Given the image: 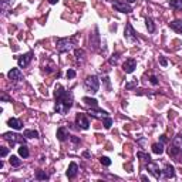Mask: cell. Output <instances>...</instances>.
<instances>
[{"instance_id":"f6af8a7d","label":"cell","mask_w":182,"mask_h":182,"mask_svg":"<svg viewBox=\"0 0 182 182\" xmlns=\"http://www.w3.org/2000/svg\"><path fill=\"white\" fill-rule=\"evenodd\" d=\"M83 155H84V157H86V158H88V157H90V152H88V151H86Z\"/></svg>"},{"instance_id":"f1b7e54d","label":"cell","mask_w":182,"mask_h":182,"mask_svg":"<svg viewBox=\"0 0 182 182\" xmlns=\"http://www.w3.org/2000/svg\"><path fill=\"white\" fill-rule=\"evenodd\" d=\"M118 59H120V53H114V54L110 57V64H111V65H117L118 64Z\"/></svg>"},{"instance_id":"83f0119b","label":"cell","mask_w":182,"mask_h":182,"mask_svg":"<svg viewBox=\"0 0 182 182\" xmlns=\"http://www.w3.org/2000/svg\"><path fill=\"white\" fill-rule=\"evenodd\" d=\"M9 161H10V164H12V167H16V168H17V167H20V165H22V161H20L19 158L16 157V155H12Z\"/></svg>"},{"instance_id":"484cf974","label":"cell","mask_w":182,"mask_h":182,"mask_svg":"<svg viewBox=\"0 0 182 182\" xmlns=\"http://www.w3.org/2000/svg\"><path fill=\"white\" fill-rule=\"evenodd\" d=\"M50 176H49V174H46L44 171H37L36 172V179L37 181H47Z\"/></svg>"},{"instance_id":"277c9868","label":"cell","mask_w":182,"mask_h":182,"mask_svg":"<svg viewBox=\"0 0 182 182\" xmlns=\"http://www.w3.org/2000/svg\"><path fill=\"white\" fill-rule=\"evenodd\" d=\"M73 49V43L68 39H59L57 40V51L59 53H67Z\"/></svg>"},{"instance_id":"603a6c76","label":"cell","mask_w":182,"mask_h":182,"mask_svg":"<svg viewBox=\"0 0 182 182\" xmlns=\"http://www.w3.org/2000/svg\"><path fill=\"white\" fill-rule=\"evenodd\" d=\"M145 24H147V29H148L149 33H154L155 31V24H154V20L151 17H147L145 19Z\"/></svg>"},{"instance_id":"5bb4252c","label":"cell","mask_w":182,"mask_h":182,"mask_svg":"<svg viewBox=\"0 0 182 182\" xmlns=\"http://www.w3.org/2000/svg\"><path fill=\"white\" fill-rule=\"evenodd\" d=\"M162 176L165 179H171L175 176V168L172 167V165H169V164H165V168H164L162 171Z\"/></svg>"},{"instance_id":"7dc6e473","label":"cell","mask_w":182,"mask_h":182,"mask_svg":"<svg viewBox=\"0 0 182 182\" xmlns=\"http://www.w3.org/2000/svg\"><path fill=\"white\" fill-rule=\"evenodd\" d=\"M127 3H134V2H137V0H125Z\"/></svg>"},{"instance_id":"74e56055","label":"cell","mask_w":182,"mask_h":182,"mask_svg":"<svg viewBox=\"0 0 182 182\" xmlns=\"http://www.w3.org/2000/svg\"><path fill=\"white\" fill-rule=\"evenodd\" d=\"M159 63H161L162 67H167V65H168V60L165 59V57H159Z\"/></svg>"},{"instance_id":"ab89813d","label":"cell","mask_w":182,"mask_h":182,"mask_svg":"<svg viewBox=\"0 0 182 182\" xmlns=\"http://www.w3.org/2000/svg\"><path fill=\"white\" fill-rule=\"evenodd\" d=\"M7 154H9V149H7V148H4V147H3V148H2V152H0V157H2V158H4Z\"/></svg>"},{"instance_id":"d6a6232c","label":"cell","mask_w":182,"mask_h":182,"mask_svg":"<svg viewBox=\"0 0 182 182\" xmlns=\"http://www.w3.org/2000/svg\"><path fill=\"white\" fill-rule=\"evenodd\" d=\"M100 162H101L104 167H110V165H111V159L108 157H101L100 158Z\"/></svg>"},{"instance_id":"7bdbcfd3","label":"cell","mask_w":182,"mask_h":182,"mask_svg":"<svg viewBox=\"0 0 182 182\" xmlns=\"http://www.w3.org/2000/svg\"><path fill=\"white\" fill-rule=\"evenodd\" d=\"M161 142H167V137H165V135H161Z\"/></svg>"},{"instance_id":"f546056e","label":"cell","mask_w":182,"mask_h":182,"mask_svg":"<svg viewBox=\"0 0 182 182\" xmlns=\"http://www.w3.org/2000/svg\"><path fill=\"white\" fill-rule=\"evenodd\" d=\"M172 144H174V145H176L178 148H181V149H182V135H181V134H178V135H176L175 138H174Z\"/></svg>"},{"instance_id":"8fae6325","label":"cell","mask_w":182,"mask_h":182,"mask_svg":"<svg viewBox=\"0 0 182 182\" xmlns=\"http://www.w3.org/2000/svg\"><path fill=\"white\" fill-rule=\"evenodd\" d=\"M88 114L91 115V117H94V118H100V120H104L105 117H108V112L104 111V110H100L98 107H97V108H90Z\"/></svg>"},{"instance_id":"8d00e7d4","label":"cell","mask_w":182,"mask_h":182,"mask_svg":"<svg viewBox=\"0 0 182 182\" xmlns=\"http://www.w3.org/2000/svg\"><path fill=\"white\" fill-rule=\"evenodd\" d=\"M149 81H151V84H152V86H158V84H159V81H158V78L155 77L154 74H152L151 77H149Z\"/></svg>"},{"instance_id":"7c38bea8","label":"cell","mask_w":182,"mask_h":182,"mask_svg":"<svg viewBox=\"0 0 182 182\" xmlns=\"http://www.w3.org/2000/svg\"><path fill=\"white\" fill-rule=\"evenodd\" d=\"M135 68H137V61L134 59L125 60V63L122 64V70L125 71V73H128V74H131V73H133Z\"/></svg>"},{"instance_id":"9a60e30c","label":"cell","mask_w":182,"mask_h":182,"mask_svg":"<svg viewBox=\"0 0 182 182\" xmlns=\"http://www.w3.org/2000/svg\"><path fill=\"white\" fill-rule=\"evenodd\" d=\"M78 174V165L75 162H71L68 165V169H67V176L68 179H74Z\"/></svg>"},{"instance_id":"4fadbf2b","label":"cell","mask_w":182,"mask_h":182,"mask_svg":"<svg viewBox=\"0 0 182 182\" xmlns=\"http://www.w3.org/2000/svg\"><path fill=\"white\" fill-rule=\"evenodd\" d=\"M7 75H9V78L12 81H22L23 80V73L20 71V68H12Z\"/></svg>"},{"instance_id":"cb8c5ba5","label":"cell","mask_w":182,"mask_h":182,"mask_svg":"<svg viewBox=\"0 0 182 182\" xmlns=\"http://www.w3.org/2000/svg\"><path fill=\"white\" fill-rule=\"evenodd\" d=\"M23 135H24L26 138H39V131H36V130H26Z\"/></svg>"},{"instance_id":"44dd1931","label":"cell","mask_w":182,"mask_h":182,"mask_svg":"<svg viewBox=\"0 0 182 182\" xmlns=\"http://www.w3.org/2000/svg\"><path fill=\"white\" fill-rule=\"evenodd\" d=\"M83 102L86 105H88V107H91V108H97V107H98V101H97V100H94V98H90V97H84Z\"/></svg>"},{"instance_id":"ee69618b","label":"cell","mask_w":182,"mask_h":182,"mask_svg":"<svg viewBox=\"0 0 182 182\" xmlns=\"http://www.w3.org/2000/svg\"><path fill=\"white\" fill-rule=\"evenodd\" d=\"M57 2H59V0H49V3H50V4H56Z\"/></svg>"},{"instance_id":"9c48e42d","label":"cell","mask_w":182,"mask_h":182,"mask_svg":"<svg viewBox=\"0 0 182 182\" xmlns=\"http://www.w3.org/2000/svg\"><path fill=\"white\" fill-rule=\"evenodd\" d=\"M147 171H148L149 174H152V175H154L157 179H159L161 176H162V171L159 169V167H158V164L151 162V161H149V162H148V165H147Z\"/></svg>"},{"instance_id":"7a4b0ae2","label":"cell","mask_w":182,"mask_h":182,"mask_svg":"<svg viewBox=\"0 0 182 182\" xmlns=\"http://www.w3.org/2000/svg\"><path fill=\"white\" fill-rule=\"evenodd\" d=\"M84 87L88 90L90 93H97L100 90V78L97 75H88L84 80Z\"/></svg>"},{"instance_id":"3957f363","label":"cell","mask_w":182,"mask_h":182,"mask_svg":"<svg viewBox=\"0 0 182 182\" xmlns=\"http://www.w3.org/2000/svg\"><path fill=\"white\" fill-rule=\"evenodd\" d=\"M124 37H125V40L130 41V43H137V41H138V37H137L135 30H134L133 24H130V23H127V24H125V30H124Z\"/></svg>"},{"instance_id":"8992f818","label":"cell","mask_w":182,"mask_h":182,"mask_svg":"<svg viewBox=\"0 0 182 182\" xmlns=\"http://www.w3.org/2000/svg\"><path fill=\"white\" fill-rule=\"evenodd\" d=\"M112 7L120 13H131L133 12V7L128 3H125V2H121V0H114V2H112Z\"/></svg>"},{"instance_id":"e0dca14e","label":"cell","mask_w":182,"mask_h":182,"mask_svg":"<svg viewBox=\"0 0 182 182\" xmlns=\"http://www.w3.org/2000/svg\"><path fill=\"white\" fill-rule=\"evenodd\" d=\"M7 125L12 127L13 130H17V131L22 130V128H23V124L20 122V121L17 120V118H10V120L7 121Z\"/></svg>"},{"instance_id":"bcb514c9","label":"cell","mask_w":182,"mask_h":182,"mask_svg":"<svg viewBox=\"0 0 182 182\" xmlns=\"http://www.w3.org/2000/svg\"><path fill=\"white\" fill-rule=\"evenodd\" d=\"M141 179H142V181H148V178H147L145 175H142V176H141Z\"/></svg>"},{"instance_id":"ac0fdd59","label":"cell","mask_w":182,"mask_h":182,"mask_svg":"<svg viewBox=\"0 0 182 182\" xmlns=\"http://www.w3.org/2000/svg\"><path fill=\"white\" fill-rule=\"evenodd\" d=\"M74 56H75V60H77V63H80V64H83V63L86 61V53H84V50L77 49L74 51Z\"/></svg>"},{"instance_id":"60d3db41","label":"cell","mask_w":182,"mask_h":182,"mask_svg":"<svg viewBox=\"0 0 182 182\" xmlns=\"http://www.w3.org/2000/svg\"><path fill=\"white\" fill-rule=\"evenodd\" d=\"M102 81H104V84L107 86V88H110V78H108V77H104V78H102Z\"/></svg>"},{"instance_id":"4dcf8cb0","label":"cell","mask_w":182,"mask_h":182,"mask_svg":"<svg viewBox=\"0 0 182 182\" xmlns=\"http://www.w3.org/2000/svg\"><path fill=\"white\" fill-rule=\"evenodd\" d=\"M9 4L12 6V0H2V12L6 13L7 12V7H9Z\"/></svg>"},{"instance_id":"5b68a950","label":"cell","mask_w":182,"mask_h":182,"mask_svg":"<svg viewBox=\"0 0 182 182\" xmlns=\"http://www.w3.org/2000/svg\"><path fill=\"white\" fill-rule=\"evenodd\" d=\"M3 138L6 139V141H9L10 144H12V147H14L17 142H20V144H24V142H26V139L23 138L22 135H19V134H13V133L3 134Z\"/></svg>"},{"instance_id":"f35d334b","label":"cell","mask_w":182,"mask_h":182,"mask_svg":"<svg viewBox=\"0 0 182 182\" xmlns=\"http://www.w3.org/2000/svg\"><path fill=\"white\" fill-rule=\"evenodd\" d=\"M68 139H71V141L74 142L75 145L80 144V138H77V137H74V135H70V138H68Z\"/></svg>"},{"instance_id":"4316f807","label":"cell","mask_w":182,"mask_h":182,"mask_svg":"<svg viewBox=\"0 0 182 182\" xmlns=\"http://www.w3.org/2000/svg\"><path fill=\"white\" fill-rule=\"evenodd\" d=\"M169 6L175 10H182V0H171Z\"/></svg>"},{"instance_id":"6da1fadb","label":"cell","mask_w":182,"mask_h":182,"mask_svg":"<svg viewBox=\"0 0 182 182\" xmlns=\"http://www.w3.org/2000/svg\"><path fill=\"white\" fill-rule=\"evenodd\" d=\"M54 97H56V105H54V111L59 114H67L68 110L73 107V94L65 91L61 84H57L54 88Z\"/></svg>"},{"instance_id":"d590c367","label":"cell","mask_w":182,"mask_h":182,"mask_svg":"<svg viewBox=\"0 0 182 182\" xmlns=\"http://www.w3.org/2000/svg\"><path fill=\"white\" fill-rule=\"evenodd\" d=\"M75 75H77V73H75L74 70H71V68H70V70L67 71V78H70V80H71V78H74Z\"/></svg>"},{"instance_id":"7402d4cb","label":"cell","mask_w":182,"mask_h":182,"mask_svg":"<svg viewBox=\"0 0 182 182\" xmlns=\"http://www.w3.org/2000/svg\"><path fill=\"white\" fill-rule=\"evenodd\" d=\"M152 152L157 155H161L164 152V142H157L152 145Z\"/></svg>"},{"instance_id":"ba28073f","label":"cell","mask_w":182,"mask_h":182,"mask_svg":"<svg viewBox=\"0 0 182 182\" xmlns=\"http://www.w3.org/2000/svg\"><path fill=\"white\" fill-rule=\"evenodd\" d=\"M33 51H29L26 53V54H23V56L17 57V63H19V67H27L29 64H30V61L33 60Z\"/></svg>"},{"instance_id":"836d02e7","label":"cell","mask_w":182,"mask_h":182,"mask_svg":"<svg viewBox=\"0 0 182 182\" xmlns=\"http://www.w3.org/2000/svg\"><path fill=\"white\" fill-rule=\"evenodd\" d=\"M111 125H112V118L105 117L104 118V127L107 128V130H110V128H111Z\"/></svg>"},{"instance_id":"e575fe53","label":"cell","mask_w":182,"mask_h":182,"mask_svg":"<svg viewBox=\"0 0 182 182\" xmlns=\"http://www.w3.org/2000/svg\"><path fill=\"white\" fill-rule=\"evenodd\" d=\"M137 157H138V158H144V161H147V162H149V161H151V157H149L148 154H145V152H138V154H137Z\"/></svg>"},{"instance_id":"b9f144b4","label":"cell","mask_w":182,"mask_h":182,"mask_svg":"<svg viewBox=\"0 0 182 182\" xmlns=\"http://www.w3.org/2000/svg\"><path fill=\"white\" fill-rule=\"evenodd\" d=\"M2 101H10V98L7 96H2Z\"/></svg>"},{"instance_id":"ffe728a7","label":"cell","mask_w":182,"mask_h":182,"mask_svg":"<svg viewBox=\"0 0 182 182\" xmlns=\"http://www.w3.org/2000/svg\"><path fill=\"white\" fill-rule=\"evenodd\" d=\"M169 27L172 29V30H175L176 33L182 34V22H181V20H174V22H171Z\"/></svg>"},{"instance_id":"d6986e66","label":"cell","mask_w":182,"mask_h":182,"mask_svg":"<svg viewBox=\"0 0 182 182\" xmlns=\"http://www.w3.org/2000/svg\"><path fill=\"white\" fill-rule=\"evenodd\" d=\"M182 154V149L181 148H178L176 145H171L169 148H168V155L169 157H179V155Z\"/></svg>"},{"instance_id":"52a82bcc","label":"cell","mask_w":182,"mask_h":182,"mask_svg":"<svg viewBox=\"0 0 182 182\" xmlns=\"http://www.w3.org/2000/svg\"><path fill=\"white\" fill-rule=\"evenodd\" d=\"M100 46V34H98V27H94V33L90 36V47L93 50H98Z\"/></svg>"},{"instance_id":"1f68e13d","label":"cell","mask_w":182,"mask_h":182,"mask_svg":"<svg viewBox=\"0 0 182 182\" xmlns=\"http://www.w3.org/2000/svg\"><path fill=\"white\" fill-rule=\"evenodd\" d=\"M137 86H138V80L135 78L134 81H130V83H127V84H125V88H127V90H133V88H135Z\"/></svg>"},{"instance_id":"d4e9b609","label":"cell","mask_w":182,"mask_h":182,"mask_svg":"<svg viewBox=\"0 0 182 182\" xmlns=\"http://www.w3.org/2000/svg\"><path fill=\"white\" fill-rule=\"evenodd\" d=\"M19 155H20V157H23V158H27L29 155H30V152H29V148L26 147L24 144L20 145V148H19Z\"/></svg>"},{"instance_id":"2e32d148","label":"cell","mask_w":182,"mask_h":182,"mask_svg":"<svg viewBox=\"0 0 182 182\" xmlns=\"http://www.w3.org/2000/svg\"><path fill=\"white\" fill-rule=\"evenodd\" d=\"M57 138H59V141H65L67 138H70V135H68V131L65 127H60L59 130H57Z\"/></svg>"},{"instance_id":"30bf717a","label":"cell","mask_w":182,"mask_h":182,"mask_svg":"<svg viewBox=\"0 0 182 182\" xmlns=\"http://www.w3.org/2000/svg\"><path fill=\"white\" fill-rule=\"evenodd\" d=\"M75 124H77L78 128H81V130H88V127H90L88 120H87V117L84 114H77V117H75Z\"/></svg>"}]
</instances>
